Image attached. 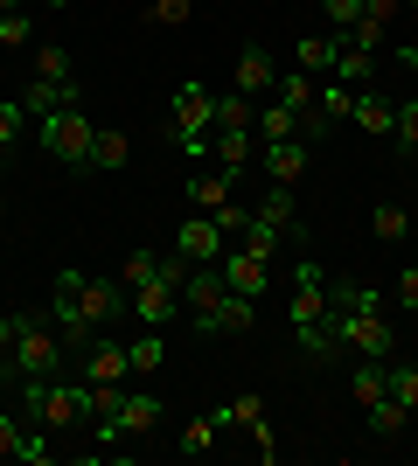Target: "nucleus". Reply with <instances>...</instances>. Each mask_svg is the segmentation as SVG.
<instances>
[{"mask_svg":"<svg viewBox=\"0 0 418 466\" xmlns=\"http://www.w3.org/2000/svg\"><path fill=\"white\" fill-rule=\"evenodd\" d=\"M42 126V154L56 160V167H70V175H84L91 167V112L84 105H63V112H49V118H36Z\"/></svg>","mask_w":418,"mask_h":466,"instance_id":"1","label":"nucleus"},{"mask_svg":"<svg viewBox=\"0 0 418 466\" xmlns=\"http://www.w3.org/2000/svg\"><path fill=\"white\" fill-rule=\"evenodd\" d=\"M63 334L56 320H42V313H28V328H21L15 355H7V383H21V376H63Z\"/></svg>","mask_w":418,"mask_h":466,"instance_id":"2","label":"nucleus"},{"mask_svg":"<svg viewBox=\"0 0 418 466\" xmlns=\"http://www.w3.org/2000/svg\"><path fill=\"white\" fill-rule=\"evenodd\" d=\"M175 147L189 160H209V133H217V97H209V84H181L175 91Z\"/></svg>","mask_w":418,"mask_h":466,"instance_id":"3","label":"nucleus"},{"mask_svg":"<svg viewBox=\"0 0 418 466\" xmlns=\"http://www.w3.org/2000/svg\"><path fill=\"white\" fill-rule=\"evenodd\" d=\"M335 328H342V341H349V355H370V362H391V355H398V334H391L383 307H349V299H335Z\"/></svg>","mask_w":418,"mask_h":466,"instance_id":"4","label":"nucleus"},{"mask_svg":"<svg viewBox=\"0 0 418 466\" xmlns=\"http://www.w3.org/2000/svg\"><path fill=\"white\" fill-rule=\"evenodd\" d=\"M77 292H84V272H77V265H63L56 286H49V320H56L63 349H77V355H84L105 328H91V320H84V299H77Z\"/></svg>","mask_w":418,"mask_h":466,"instance_id":"5","label":"nucleus"},{"mask_svg":"<svg viewBox=\"0 0 418 466\" xmlns=\"http://www.w3.org/2000/svg\"><path fill=\"white\" fill-rule=\"evenodd\" d=\"M223 251H230V237H223L217 216H202V209L175 230V258H181V265H217Z\"/></svg>","mask_w":418,"mask_h":466,"instance_id":"6","label":"nucleus"},{"mask_svg":"<svg viewBox=\"0 0 418 466\" xmlns=\"http://www.w3.org/2000/svg\"><path fill=\"white\" fill-rule=\"evenodd\" d=\"M293 355L307 362V370H335L342 355H349V341H342V328H335V307L321 313L314 328H293Z\"/></svg>","mask_w":418,"mask_h":466,"instance_id":"7","label":"nucleus"},{"mask_svg":"<svg viewBox=\"0 0 418 466\" xmlns=\"http://www.w3.org/2000/svg\"><path fill=\"white\" fill-rule=\"evenodd\" d=\"M328 307H335V292H328V272H321L314 258H300V272H293V328H314Z\"/></svg>","mask_w":418,"mask_h":466,"instance_id":"8","label":"nucleus"},{"mask_svg":"<svg viewBox=\"0 0 418 466\" xmlns=\"http://www.w3.org/2000/svg\"><path fill=\"white\" fill-rule=\"evenodd\" d=\"M217 272H223V286H230V292H244V299H265V279H272V258L244 251V244H230V251L217 258Z\"/></svg>","mask_w":418,"mask_h":466,"instance_id":"9","label":"nucleus"},{"mask_svg":"<svg viewBox=\"0 0 418 466\" xmlns=\"http://www.w3.org/2000/svg\"><path fill=\"white\" fill-rule=\"evenodd\" d=\"M77 299H84V320H91V328H119L126 307H133L119 279H91V272H84V292H77Z\"/></svg>","mask_w":418,"mask_h":466,"instance_id":"10","label":"nucleus"},{"mask_svg":"<svg viewBox=\"0 0 418 466\" xmlns=\"http://www.w3.org/2000/svg\"><path fill=\"white\" fill-rule=\"evenodd\" d=\"M349 126H362L370 139H391V126H398V97H383L377 84H362L356 105H349Z\"/></svg>","mask_w":418,"mask_h":466,"instance_id":"11","label":"nucleus"},{"mask_svg":"<svg viewBox=\"0 0 418 466\" xmlns=\"http://www.w3.org/2000/svg\"><path fill=\"white\" fill-rule=\"evenodd\" d=\"M84 383H133V362H126V341L98 334V341L84 349Z\"/></svg>","mask_w":418,"mask_h":466,"instance_id":"12","label":"nucleus"},{"mask_svg":"<svg viewBox=\"0 0 418 466\" xmlns=\"http://www.w3.org/2000/svg\"><path fill=\"white\" fill-rule=\"evenodd\" d=\"M217 425H223V431H230V425L251 431V446H265V460H272V425H265V404L251 397V390H244V397H230V404L217 410Z\"/></svg>","mask_w":418,"mask_h":466,"instance_id":"13","label":"nucleus"},{"mask_svg":"<svg viewBox=\"0 0 418 466\" xmlns=\"http://www.w3.org/2000/svg\"><path fill=\"white\" fill-rule=\"evenodd\" d=\"M259 160H265V181H286V188H293V181L307 175L314 147H307V139H272V147H259Z\"/></svg>","mask_w":418,"mask_h":466,"instance_id":"14","label":"nucleus"},{"mask_svg":"<svg viewBox=\"0 0 418 466\" xmlns=\"http://www.w3.org/2000/svg\"><path fill=\"white\" fill-rule=\"evenodd\" d=\"M21 105H28V118H49L63 112V105H84V84H49V77H28V91H21Z\"/></svg>","mask_w":418,"mask_h":466,"instance_id":"15","label":"nucleus"},{"mask_svg":"<svg viewBox=\"0 0 418 466\" xmlns=\"http://www.w3.org/2000/svg\"><path fill=\"white\" fill-rule=\"evenodd\" d=\"M279 84V70H272V56H265L259 42L251 49H238V70H230V91H244V97H265Z\"/></svg>","mask_w":418,"mask_h":466,"instance_id":"16","label":"nucleus"},{"mask_svg":"<svg viewBox=\"0 0 418 466\" xmlns=\"http://www.w3.org/2000/svg\"><path fill=\"white\" fill-rule=\"evenodd\" d=\"M342 63V35H300L293 42V70H307V77H335Z\"/></svg>","mask_w":418,"mask_h":466,"instance_id":"17","label":"nucleus"},{"mask_svg":"<svg viewBox=\"0 0 418 466\" xmlns=\"http://www.w3.org/2000/svg\"><path fill=\"white\" fill-rule=\"evenodd\" d=\"M154 425H160V397L154 390H126L119 397V431L126 439H154Z\"/></svg>","mask_w":418,"mask_h":466,"instance_id":"18","label":"nucleus"},{"mask_svg":"<svg viewBox=\"0 0 418 466\" xmlns=\"http://www.w3.org/2000/svg\"><path fill=\"white\" fill-rule=\"evenodd\" d=\"M251 154H259V133H223V126L209 133V160H217L230 181L244 175V160H251Z\"/></svg>","mask_w":418,"mask_h":466,"instance_id":"19","label":"nucleus"},{"mask_svg":"<svg viewBox=\"0 0 418 466\" xmlns=\"http://www.w3.org/2000/svg\"><path fill=\"white\" fill-rule=\"evenodd\" d=\"M251 216H259V223H272L279 237L300 230V202H293V188H286V181H272V188L259 195V209H251Z\"/></svg>","mask_w":418,"mask_h":466,"instance_id":"20","label":"nucleus"},{"mask_svg":"<svg viewBox=\"0 0 418 466\" xmlns=\"http://www.w3.org/2000/svg\"><path fill=\"white\" fill-rule=\"evenodd\" d=\"M259 328V299H244V292H223V307L209 313V334H251Z\"/></svg>","mask_w":418,"mask_h":466,"instance_id":"21","label":"nucleus"},{"mask_svg":"<svg viewBox=\"0 0 418 466\" xmlns=\"http://www.w3.org/2000/svg\"><path fill=\"white\" fill-rule=\"evenodd\" d=\"M349 397H356V404H377V397H391V362H370V355H356V370H349Z\"/></svg>","mask_w":418,"mask_h":466,"instance_id":"22","label":"nucleus"},{"mask_svg":"<svg viewBox=\"0 0 418 466\" xmlns=\"http://www.w3.org/2000/svg\"><path fill=\"white\" fill-rule=\"evenodd\" d=\"M126 362H133V376H160V362H168V328H147L139 341H126Z\"/></svg>","mask_w":418,"mask_h":466,"instance_id":"23","label":"nucleus"},{"mask_svg":"<svg viewBox=\"0 0 418 466\" xmlns=\"http://www.w3.org/2000/svg\"><path fill=\"white\" fill-rule=\"evenodd\" d=\"M362 418H370V431H377V439H404V425H412V404H398V397H377V404H362Z\"/></svg>","mask_w":418,"mask_h":466,"instance_id":"24","label":"nucleus"},{"mask_svg":"<svg viewBox=\"0 0 418 466\" xmlns=\"http://www.w3.org/2000/svg\"><path fill=\"white\" fill-rule=\"evenodd\" d=\"M230 188H238V181L223 175V167H217V175H189V202H196L202 216H217L223 202H230Z\"/></svg>","mask_w":418,"mask_h":466,"instance_id":"25","label":"nucleus"},{"mask_svg":"<svg viewBox=\"0 0 418 466\" xmlns=\"http://www.w3.org/2000/svg\"><path fill=\"white\" fill-rule=\"evenodd\" d=\"M217 126H223V133H251V126H259V97L223 91V97H217Z\"/></svg>","mask_w":418,"mask_h":466,"instance_id":"26","label":"nucleus"},{"mask_svg":"<svg viewBox=\"0 0 418 466\" xmlns=\"http://www.w3.org/2000/svg\"><path fill=\"white\" fill-rule=\"evenodd\" d=\"M314 91H321V77H307V70H286V77L272 84V97L286 112H314Z\"/></svg>","mask_w":418,"mask_h":466,"instance_id":"27","label":"nucleus"},{"mask_svg":"<svg viewBox=\"0 0 418 466\" xmlns=\"http://www.w3.org/2000/svg\"><path fill=\"white\" fill-rule=\"evenodd\" d=\"M251 133H259V147H272V139H300V112H286V105H265L259 112V126H251Z\"/></svg>","mask_w":418,"mask_h":466,"instance_id":"28","label":"nucleus"},{"mask_svg":"<svg viewBox=\"0 0 418 466\" xmlns=\"http://www.w3.org/2000/svg\"><path fill=\"white\" fill-rule=\"evenodd\" d=\"M126 160H133V139L98 126V133H91V167H126Z\"/></svg>","mask_w":418,"mask_h":466,"instance_id":"29","label":"nucleus"},{"mask_svg":"<svg viewBox=\"0 0 418 466\" xmlns=\"http://www.w3.org/2000/svg\"><path fill=\"white\" fill-rule=\"evenodd\" d=\"M21 133H28V105H21V97H0V160L21 147Z\"/></svg>","mask_w":418,"mask_h":466,"instance_id":"30","label":"nucleus"},{"mask_svg":"<svg viewBox=\"0 0 418 466\" xmlns=\"http://www.w3.org/2000/svg\"><path fill=\"white\" fill-rule=\"evenodd\" d=\"M391 147L418 160V97H398V126H391Z\"/></svg>","mask_w":418,"mask_h":466,"instance_id":"31","label":"nucleus"},{"mask_svg":"<svg viewBox=\"0 0 418 466\" xmlns=\"http://www.w3.org/2000/svg\"><path fill=\"white\" fill-rule=\"evenodd\" d=\"M36 77H49V84H70V77H77L63 42H42V49H36Z\"/></svg>","mask_w":418,"mask_h":466,"instance_id":"32","label":"nucleus"},{"mask_svg":"<svg viewBox=\"0 0 418 466\" xmlns=\"http://www.w3.org/2000/svg\"><path fill=\"white\" fill-rule=\"evenodd\" d=\"M36 42V21H28V7H7L0 15V49H28Z\"/></svg>","mask_w":418,"mask_h":466,"instance_id":"33","label":"nucleus"},{"mask_svg":"<svg viewBox=\"0 0 418 466\" xmlns=\"http://www.w3.org/2000/svg\"><path fill=\"white\" fill-rule=\"evenodd\" d=\"M342 49H356V56H377V49H383V21L362 15L356 28H342Z\"/></svg>","mask_w":418,"mask_h":466,"instance_id":"34","label":"nucleus"},{"mask_svg":"<svg viewBox=\"0 0 418 466\" xmlns=\"http://www.w3.org/2000/svg\"><path fill=\"white\" fill-rule=\"evenodd\" d=\"M370 223H377L383 244H404V237H412V216H404L398 202H377V216H370Z\"/></svg>","mask_w":418,"mask_h":466,"instance_id":"35","label":"nucleus"},{"mask_svg":"<svg viewBox=\"0 0 418 466\" xmlns=\"http://www.w3.org/2000/svg\"><path fill=\"white\" fill-rule=\"evenodd\" d=\"M160 265H168V258H154V251H126L119 286H147V279H160Z\"/></svg>","mask_w":418,"mask_h":466,"instance_id":"36","label":"nucleus"},{"mask_svg":"<svg viewBox=\"0 0 418 466\" xmlns=\"http://www.w3.org/2000/svg\"><path fill=\"white\" fill-rule=\"evenodd\" d=\"M217 410H209V418H189V425H181V452H209V446H217Z\"/></svg>","mask_w":418,"mask_h":466,"instance_id":"37","label":"nucleus"},{"mask_svg":"<svg viewBox=\"0 0 418 466\" xmlns=\"http://www.w3.org/2000/svg\"><path fill=\"white\" fill-rule=\"evenodd\" d=\"M335 77L349 84V91H362V84L377 77V56H356V49H342V63H335Z\"/></svg>","mask_w":418,"mask_h":466,"instance_id":"38","label":"nucleus"},{"mask_svg":"<svg viewBox=\"0 0 418 466\" xmlns=\"http://www.w3.org/2000/svg\"><path fill=\"white\" fill-rule=\"evenodd\" d=\"M189 15H196V0H154V7H147L154 28H189Z\"/></svg>","mask_w":418,"mask_h":466,"instance_id":"39","label":"nucleus"},{"mask_svg":"<svg viewBox=\"0 0 418 466\" xmlns=\"http://www.w3.org/2000/svg\"><path fill=\"white\" fill-rule=\"evenodd\" d=\"M391 397L418 410V362H391Z\"/></svg>","mask_w":418,"mask_h":466,"instance_id":"40","label":"nucleus"},{"mask_svg":"<svg viewBox=\"0 0 418 466\" xmlns=\"http://www.w3.org/2000/svg\"><path fill=\"white\" fill-rule=\"evenodd\" d=\"M21 328H28V313H0V383H7V355H15Z\"/></svg>","mask_w":418,"mask_h":466,"instance_id":"41","label":"nucleus"},{"mask_svg":"<svg viewBox=\"0 0 418 466\" xmlns=\"http://www.w3.org/2000/svg\"><path fill=\"white\" fill-rule=\"evenodd\" d=\"M21 439H28V418H15V410H0V460H15Z\"/></svg>","mask_w":418,"mask_h":466,"instance_id":"42","label":"nucleus"},{"mask_svg":"<svg viewBox=\"0 0 418 466\" xmlns=\"http://www.w3.org/2000/svg\"><path fill=\"white\" fill-rule=\"evenodd\" d=\"M217 223H223V237H230V244H238V237L251 230V209H244L238 195H230V202H223V209H217Z\"/></svg>","mask_w":418,"mask_h":466,"instance_id":"43","label":"nucleus"},{"mask_svg":"<svg viewBox=\"0 0 418 466\" xmlns=\"http://www.w3.org/2000/svg\"><path fill=\"white\" fill-rule=\"evenodd\" d=\"M238 244H244V251H259V258H272V251H279V230H272V223H259V216H251V230H244Z\"/></svg>","mask_w":418,"mask_h":466,"instance_id":"44","label":"nucleus"},{"mask_svg":"<svg viewBox=\"0 0 418 466\" xmlns=\"http://www.w3.org/2000/svg\"><path fill=\"white\" fill-rule=\"evenodd\" d=\"M321 15L335 21V35H342V28H356V21H362V0H321Z\"/></svg>","mask_w":418,"mask_h":466,"instance_id":"45","label":"nucleus"},{"mask_svg":"<svg viewBox=\"0 0 418 466\" xmlns=\"http://www.w3.org/2000/svg\"><path fill=\"white\" fill-rule=\"evenodd\" d=\"M15 460L42 466V460H49V431H42V425H28V439H21V452H15Z\"/></svg>","mask_w":418,"mask_h":466,"instance_id":"46","label":"nucleus"},{"mask_svg":"<svg viewBox=\"0 0 418 466\" xmlns=\"http://www.w3.org/2000/svg\"><path fill=\"white\" fill-rule=\"evenodd\" d=\"M398 307L418 313V265H404V272H398Z\"/></svg>","mask_w":418,"mask_h":466,"instance_id":"47","label":"nucleus"},{"mask_svg":"<svg viewBox=\"0 0 418 466\" xmlns=\"http://www.w3.org/2000/svg\"><path fill=\"white\" fill-rule=\"evenodd\" d=\"M398 7H404V0H362V15L383 21V28H391V15H398Z\"/></svg>","mask_w":418,"mask_h":466,"instance_id":"48","label":"nucleus"},{"mask_svg":"<svg viewBox=\"0 0 418 466\" xmlns=\"http://www.w3.org/2000/svg\"><path fill=\"white\" fill-rule=\"evenodd\" d=\"M398 63H404V70H412V97H418V49H412V42H404V49H398Z\"/></svg>","mask_w":418,"mask_h":466,"instance_id":"49","label":"nucleus"},{"mask_svg":"<svg viewBox=\"0 0 418 466\" xmlns=\"http://www.w3.org/2000/svg\"><path fill=\"white\" fill-rule=\"evenodd\" d=\"M7 7H28V0H0V15H7Z\"/></svg>","mask_w":418,"mask_h":466,"instance_id":"50","label":"nucleus"},{"mask_svg":"<svg viewBox=\"0 0 418 466\" xmlns=\"http://www.w3.org/2000/svg\"><path fill=\"white\" fill-rule=\"evenodd\" d=\"M42 7H70V0H42Z\"/></svg>","mask_w":418,"mask_h":466,"instance_id":"51","label":"nucleus"},{"mask_svg":"<svg viewBox=\"0 0 418 466\" xmlns=\"http://www.w3.org/2000/svg\"><path fill=\"white\" fill-rule=\"evenodd\" d=\"M0 188H7V167H0ZM0 202H7V195H0Z\"/></svg>","mask_w":418,"mask_h":466,"instance_id":"52","label":"nucleus"}]
</instances>
